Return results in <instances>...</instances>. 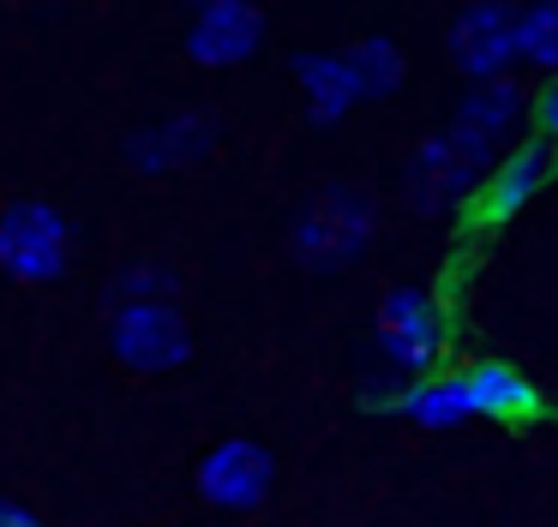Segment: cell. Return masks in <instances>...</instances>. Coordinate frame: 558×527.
<instances>
[{
  "instance_id": "6da1fadb",
  "label": "cell",
  "mask_w": 558,
  "mask_h": 527,
  "mask_svg": "<svg viewBox=\"0 0 558 527\" xmlns=\"http://www.w3.org/2000/svg\"><path fill=\"white\" fill-rule=\"evenodd\" d=\"M378 234V198L366 186H337L313 192V198L294 210V228H289V246H294V264L330 275V270H349Z\"/></svg>"
},
{
  "instance_id": "7a4b0ae2",
  "label": "cell",
  "mask_w": 558,
  "mask_h": 527,
  "mask_svg": "<svg viewBox=\"0 0 558 527\" xmlns=\"http://www.w3.org/2000/svg\"><path fill=\"white\" fill-rule=\"evenodd\" d=\"M373 347H378V366L397 371V378H421V371L445 366L450 354V318L438 306L433 287H390L378 299V318H373Z\"/></svg>"
},
{
  "instance_id": "3957f363",
  "label": "cell",
  "mask_w": 558,
  "mask_h": 527,
  "mask_svg": "<svg viewBox=\"0 0 558 527\" xmlns=\"http://www.w3.org/2000/svg\"><path fill=\"white\" fill-rule=\"evenodd\" d=\"M493 156L498 150L474 144L469 132H457V126L421 138L414 156H409V168H402L409 210L414 216H457V210H469V198H474V186H481V174H486Z\"/></svg>"
},
{
  "instance_id": "277c9868",
  "label": "cell",
  "mask_w": 558,
  "mask_h": 527,
  "mask_svg": "<svg viewBox=\"0 0 558 527\" xmlns=\"http://www.w3.org/2000/svg\"><path fill=\"white\" fill-rule=\"evenodd\" d=\"M73 264V222L49 198H13L0 210V270L13 282H61Z\"/></svg>"
},
{
  "instance_id": "5b68a950",
  "label": "cell",
  "mask_w": 558,
  "mask_h": 527,
  "mask_svg": "<svg viewBox=\"0 0 558 527\" xmlns=\"http://www.w3.org/2000/svg\"><path fill=\"white\" fill-rule=\"evenodd\" d=\"M546 186H553V138H541V132H517V138L486 162L481 186H474V198H469L474 204V222H481V228L517 222V216L529 210Z\"/></svg>"
},
{
  "instance_id": "8992f818",
  "label": "cell",
  "mask_w": 558,
  "mask_h": 527,
  "mask_svg": "<svg viewBox=\"0 0 558 527\" xmlns=\"http://www.w3.org/2000/svg\"><path fill=\"white\" fill-rule=\"evenodd\" d=\"M109 347L126 371H174L193 359V330L174 299H121L109 311Z\"/></svg>"
},
{
  "instance_id": "52a82bcc",
  "label": "cell",
  "mask_w": 558,
  "mask_h": 527,
  "mask_svg": "<svg viewBox=\"0 0 558 527\" xmlns=\"http://www.w3.org/2000/svg\"><path fill=\"white\" fill-rule=\"evenodd\" d=\"M193 486L210 510H258L277 486V455L258 438H222L198 455Z\"/></svg>"
},
{
  "instance_id": "ba28073f",
  "label": "cell",
  "mask_w": 558,
  "mask_h": 527,
  "mask_svg": "<svg viewBox=\"0 0 558 527\" xmlns=\"http://www.w3.org/2000/svg\"><path fill=\"white\" fill-rule=\"evenodd\" d=\"M217 132H222V120L210 114V108H181V114H169V120H150V126L126 132L121 162L133 168V174H181V168L205 162V156L217 150Z\"/></svg>"
},
{
  "instance_id": "9c48e42d",
  "label": "cell",
  "mask_w": 558,
  "mask_h": 527,
  "mask_svg": "<svg viewBox=\"0 0 558 527\" xmlns=\"http://www.w3.org/2000/svg\"><path fill=\"white\" fill-rule=\"evenodd\" d=\"M265 48V7L258 0H193V24H186V54L198 66H246Z\"/></svg>"
},
{
  "instance_id": "30bf717a",
  "label": "cell",
  "mask_w": 558,
  "mask_h": 527,
  "mask_svg": "<svg viewBox=\"0 0 558 527\" xmlns=\"http://www.w3.org/2000/svg\"><path fill=\"white\" fill-rule=\"evenodd\" d=\"M450 126L469 132V138L486 144V150H505V144L529 126V84H522L517 72H486V78H469V90H462Z\"/></svg>"
},
{
  "instance_id": "8fae6325",
  "label": "cell",
  "mask_w": 558,
  "mask_h": 527,
  "mask_svg": "<svg viewBox=\"0 0 558 527\" xmlns=\"http://www.w3.org/2000/svg\"><path fill=\"white\" fill-rule=\"evenodd\" d=\"M510 0H469V7L450 19V66L462 78H486V72H510L517 54H510Z\"/></svg>"
},
{
  "instance_id": "7c38bea8",
  "label": "cell",
  "mask_w": 558,
  "mask_h": 527,
  "mask_svg": "<svg viewBox=\"0 0 558 527\" xmlns=\"http://www.w3.org/2000/svg\"><path fill=\"white\" fill-rule=\"evenodd\" d=\"M462 383H469L474 419H493V426H534V419L546 414L541 383H534L522 366H510V359H474V366H462Z\"/></svg>"
},
{
  "instance_id": "4fadbf2b",
  "label": "cell",
  "mask_w": 558,
  "mask_h": 527,
  "mask_svg": "<svg viewBox=\"0 0 558 527\" xmlns=\"http://www.w3.org/2000/svg\"><path fill=\"white\" fill-rule=\"evenodd\" d=\"M385 414L409 419V426H421V431H457V426H469L474 407H469V383H462V366H457V371L433 366V371H421V378L397 383V395H390Z\"/></svg>"
},
{
  "instance_id": "5bb4252c",
  "label": "cell",
  "mask_w": 558,
  "mask_h": 527,
  "mask_svg": "<svg viewBox=\"0 0 558 527\" xmlns=\"http://www.w3.org/2000/svg\"><path fill=\"white\" fill-rule=\"evenodd\" d=\"M289 72H294V84H301V102H306V120H313V126H337V120H349L354 108H361L342 54H318V48H306V54L289 60Z\"/></svg>"
},
{
  "instance_id": "9a60e30c",
  "label": "cell",
  "mask_w": 558,
  "mask_h": 527,
  "mask_svg": "<svg viewBox=\"0 0 558 527\" xmlns=\"http://www.w3.org/2000/svg\"><path fill=\"white\" fill-rule=\"evenodd\" d=\"M342 66H349L361 102H390V96L402 90V78H409V54H402L390 36H361V42H349L342 48Z\"/></svg>"
},
{
  "instance_id": "2e32d148",
  "label": "cell",
  "mask_w": 558,
  "mask_h": 527,
  "mask_svg": "<svg viewBox=\"0 0 558 527\" xmlns=\"http://www.w3.org/2000/svg\"><path fill=\"white\" fill-rule=\"evenodd\" d=\"M510 54L534 72H558V0H529L510 12Z\"/></svg>"
},
{
  "instance_id": "e0dca14e",
  "label": "cell",
  "mask_w": 558,
  "mask_h": 527,
  "mask_svg": "<svg viewBox=\"0 0 558 527\" xmlns=\"http://www.w3.org/2000/svg\"><path fill=\"white\" fill-rule=\"evenodd\" d=\"M174 294H181V275L162 258H138L126 270H114L109 282V306H121V299H174Z\"/></svg>"
},
{
  "instance_id": "ac0fdd59",
  "label": "cell",
  "mask_w": 558,
  "mask_h": 527,
  "mask_svg": "<svg viewBox=\"0 0 558 527\" xmlns=\"http://www.w3.org/2000/svg\"><path fill=\"white\" fill-rule=\"evenodd\" d=\"M529 126L541 132V138H553V132H558V84H553V72H546L541 90H529Z\"/></svg>"
},
{
  "instance_id": "d6986e66",
  "label": "cell",
  "mask_w": 558,
  "mask_h": 527,
  "mask_svg": "<svg viewBox=\"0 0 558 527\" xmlns=\"http://www.w3.org/2000/svg\"><path fill=\"white\" fill-rule=\"evenodd\" d=\"M0 527H43V522H37V515H31L19 498H7V491H0Z\"/></svg>"
}]
</instances>
